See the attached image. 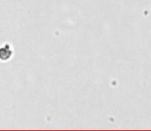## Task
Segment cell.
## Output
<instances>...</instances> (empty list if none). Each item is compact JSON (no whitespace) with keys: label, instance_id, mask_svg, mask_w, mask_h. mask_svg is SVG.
Returning <instances> with one entry per match:
<instances>
[{"label":"cell","instance_id":"6da1fadb","mask_svg":"<svg viewBox=\"0 0 151 131\" xmlns=\"http://www.w3.org/2000/svg\"><path fill=\"white\" fill-rule=\"evenodd\" d=\"M12 56V50L10 49L9 45L5 44L4 46L0 47V61H8Z\"/></svg>","mask_w":151,"mask_h":131}]
</instances>
